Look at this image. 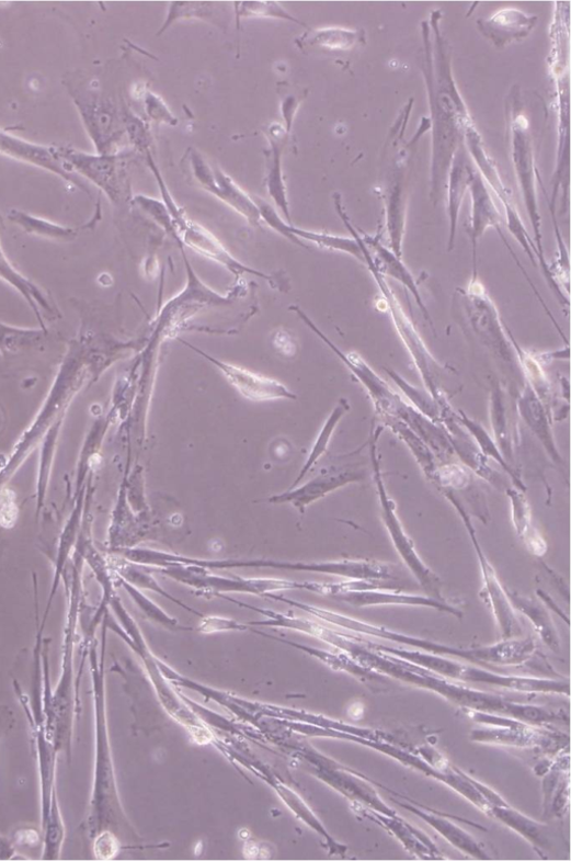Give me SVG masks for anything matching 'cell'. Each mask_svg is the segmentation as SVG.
<instances>
[{
  "instance_id": "cell-28",
  "label": "cell",
  "mask_w": 571,
  "mask_h": 861,
  "mask_svg": "<svg viewBox=\"0 0 571 861\" xmlns=\"http://www.w3.org/2000/svg\"><path fill=\"white\" fill-rule=\"evenodd\" d=\"M292 234L301 241L313 242L322 249L350 254L364 263V254L359 242L354 237H344L327 233L311 231L290 227Z\"/></svg>"
},
{
  "instance_id": "cell-31",
  "label": "cell",
  "mask_w": 571,
  "mask_h": 861,
  "mask_svg": "<svg viewBox=\"0 0 571 861\" xmlns=\"http://www.w3.org/2000/svg\"><path fill=\"white\" fill-rule=\"evenodd\" d=\"M237 23L242 19H275L305 26L276 2H243L235 4Z\"/></svg>"
},
{
  "instance_id": "cell-8",
  "label": "cell",
  "mask_w": 571,
  "mask_h": 861,
  "mask_svg": "<svg viewBox=\"0 0 571 861\" xmlns=\"http://www.w3.org/2000/svg\"><path fill=\"white\" fill-rule=\"evenodd\" d=\"M187 158L193 175L202 189L232 208L250 225L260 226L263 223L256 202L240 189L230 175L219 167H212L195 149L189 150Z\"/></svg>"
},
{
  "instance_id": "cell-6",
  "label": "cell",
  "mask_w": 571,
  "mask_h": 861,
  "mask_svg": "<svg viewBox=\"0 0 571 861\" xmlns=\"http://www.w3.org/2000/svg\"><path fill=\"white\" fill-rule=\"evenodd\" d=\"M351 234L361 245L364 254V263L367 265L374 280L378 284L380 292L384 294V297L389 307V311L395 319L396 327L408 350L410 351V354H412L419 372L422 375L426 389L430 392L435 403L439 401L441 393L437 386V375L442 366L433 359L425 344L421 340V337L418 335L412 324L404 315L403 310H401L395 292H392L385 276L378 273V271L375 269L372 254L362 236L356 231V229H352Z\"/></svg>"
},
{
  "instance_id": "cell-2",
  "label": "cell",
  "mask_w": 571,
  "mask_h": 861,
  "mask_svg": "<svg viewBox=\"0 0 571 861\" xmlns=\"http://www.w3.org/2000/svg\"><path fill=\"white\" fill-rule=\"evenodd\" d=\"M92 692L95 720V767L91 803L82 831L93 841L104 832L110 820V797L112 791V766L107 746L103 665L92 656Z\"/></svg>"
},
{
  "instance_id": "cell-17",
  "label": "cell",
  "mask_w": 571,
  "mask_h": 861,
  "mask_svg": "<svg viewBox=\"0 0 571 861\" xmlns=\"http://www.w3.org/2000/svg\"><path fill=\"white\" fill-rule=\"evenodd\" d=\"M470 195H471V226H470V239L472 245V253H473V268H475V280H477V248L478 241L480 237L486 233V230L490 227L495 228L499 235L502 237L506 248L511 250L510 243H507L503 233H502V218L500 215L499 209L496 208L491 194L487 188V183L482 179L481 174L477 170L471 184H470Z\"/></svg>"
},
{
  "instance_id": "cell-20",
  "label": "cell",
  "mask_w": 571,
  "mask_h": 861,
  "mask_svg": "<svg viewBox=\"0 0 571 861\" xmlns=\"http://www.w3.org/2000/svg\"><path fill=\"white\" fill-rule=\"evenodd\" d=\"M271 149L266 151V189L276 207L283 213L286 222L292 224L290 205L283 174V154L288 136L281 125H272L267 132Z\"/></svg>"
},
{
  "instance_id": "cell-38",
  "label": "cell",
  "mask_w": 571,
  "mask_h": 861,
  "mask_svg": "<svg viewBox=\"0 0 571 861\" xmlns=\"http://www.w3.org/2000/svg\"><path fill=\"white\" fill-rule=\"evenodd\" d=\"M507 495H510L513 503V518L515 522V526L521 536L527 537V540L532 536L529 531L532 529L530 523V512L528 503L523 495L519 494L517 489H510L507 490Z\"/></svg>"
},
{
  "instance_id": "cell-22",
  "label": "cell",
  "mask_w": 571,
  "mask_h": 861,
  "mask_svg": "<svg viewBox=\"0 0 571 861\" xmlns=\"http://www.w3.org/2000/svg\"><path fill=\"white\" fill-rule=\"evenodd\" d=\"M362 238L372 254L374 267L378 273L382 274L384 276H390L402 283L414 296L425 320L432 324L430 314L422 299L419 285L415 282L412 273L402 262V259L397 257L391 250L387 249L386 246L378 240V238L368 235H364Z\"/></svg>"
},
{
  "instance_id": "cell-13",
  "label": "cell",
  "mask_w": 571,
  "mask_h": 861,
  "mask_svg": "<svg viewBox=\"0 0 571 861\" xmlns=\"http://www.w3.org/2000/svg\"><path fill=\"white\" fill-rule=\"evenodd\" d=\"M175 228L180 246L185 245L202 257L220 264L235 277L240 279L244 274H251L272 281L266 274L253 270L235 259L212 231L190 220L186 216L175 224Z\"/></svg>"
},
{
  "instance_id": "cell-18",
  "label": "cell",
  "mask_w": 571,
  "mask_h": 861,
  "mask_svg": "<svg viewBox=\"0 0 571 861\" xmlns=\"http://www.w3.org/2000/svg\"><path fill=\"white\" fill-rule=\"evenodd\" d=\"M538 18L516 9L499 11L487 20H479L480 33L498 49L527 38L537 24Z\"/></svg>"
},
{
  "instance_id": "cell-36",
  "label": "cell",
  "mask_w": 571,
  "mask_h": 861,
  "mask_svg": "<svg viewBox=\"0 0 571 861\" xmlns=\"http://www.w3.org/2000/svg\"><path fill=\"white\" fill-rule=\"evenodd\" d=\"M13 723L14 715L12 711L8 706L0 704V741L11 730ZM19 857L15 843L0 834V860H14Z\"/></svg>"
},
{
  "instance_id": "cell-15",
  "label": "cell",
  "mask_w": 571,
  "mask_h": 861,
  "mask_svg": "<svg viewBox=\"0 0 571 861\" xmlns=\"http://www.w3.org/2000/svg\"><path fill=\"white\" fill-rule=\"evenodd\" d=\"M446 495L448 499L453 502L455 508L458 510L460 517L462 518L464 523L468 529L472 544L476 548L478 560L483 576L482 592L488 598L490 604L492 605L493 612L502 628L503 635L511 636L514 632L516 618H515L514 610L512 608V602L510 600V597H507V592L502 588L493 568L487 560L484 553L481 550L480 543L477 539V535L475 533L476 532L475 528L472 526L471 520L468 517L466 510L462 508L461 503L454 498L453 494H449V491H447Z\"/></svg>"
},
{
  "instance_id": "cell-40",
  "label": "cell",
  "mask_w": 571,
  "mask_h": 861,
  "mask_svg": "<svg viewBox=\"0 0 571 861\" xmlns=\"http://www.w3.org/2000/svg\"><path fill=\"white\" fill-rule=\"evenodd\" d=\"M389 375L392 379L403 389L407 395L412 398V400L418 405V407L424 411L427 416L433 418L437 413V408L435 401H429L424 396H422L419 392H415L412 387L408 385L401 377H399L396 373L388 371Z\"/></svg>"
},
{
  "instance_id": "cell-37",
  "label": "cell",
  "mask_w": 571,
  "mask_h": 861,
  "mask_svg": "<svg viewBox=\"0 0 571 861\" xmlns=\"http://www.w3.org/2000/svg\"><path fill=\"white\" fill-rule=\"evenodd\" d=\"M253 201L256 202L261 212L262 220L265 224H267L271 228L275 229L277 233L283 235L290 241L299 246H304V248H307V246L301 240H299L292 234L290 227L293 225H289L287 222L283 220L279 214L277 213V211L275 209V207H273L270 203L265 202L262 199L253 197Z\"/></svg>"
},
{
  "instance_id": "cell-41",
  "label": "cell",
  "mask_w": 571,
  "mask_h": 861,
  "mask_svg": "<svg viewBox=\"0 0 571 861\" xmlns=\"http://www.w3.org/2000/svg\"><path fill=\"white\" fill-rule=\"evenodd\" d=\"M247 627L232 620L221 618H207L204 619L199 626V632L204 634H215L231 631H244Z\"/></svg>"
},
{
  "instance_id": "cell-33",
  "label": "cell",
  "mask_w": 571,
  "mask_h": 861,
  "mask_svg": "<svg viewBox=\"0 0 571 861\" xmlns=\"http://www.w3.org/2000/svg\"><path fill=\"white\" fill-rule=\"evenodd\" d=\"M215 4L209 3H172L169 7L168 16L160 29L158 35L164 33L173 23L179 20L213 18Z\"/></svg>"
},
{
  "instance_id": "cell-35",
  "label": "cell",
  "mask_w": 571,
  "mask_h": 861,
  "mask_svg": "<svg viewBox=\"0 0 571 861\" xmlns=\"http://www.w3.org/2000/svg\"><path fill=\"white\" fill-rule=\"evenodd\" d=\"M126 591L134 598L137 604L144 610L147 616L169 628H180L175 620L171 619L159 605H157L150 598L145 596L138 588L129 582L123 581Z\"/></svg>"
},
{
  "instance_id": "cell-24",
  "label": "cell",
  "mask_w": 571,
  "mask_h": 861,
  "mask_svg": "<svg viewBox=\"0 0 571 861\" xmlns=\"http://www.w3.org/2000/svg\"><path fill=\"white\" fill-rule=\"evenodd\" d=\"M519 412L546 449L548 455L557 463H561V456L556 448L550 424V416L544 404L538 398L533 388L527 385L518 400Z\"/></svg>"
},
{
  "instance_id": "cell-39",
  "label": "cell",
  "mask_w": 571,
  "mask_h": 861,
  "mask_svg": "<svg viewBox=\"0 0 571 861\" xmlns=\"http://www.w3.org/2000/svg\"><path fill=\"white\" fill-rule=\"evenodd\" d=\"M147 115L157 123L176 126L178 118L172 114L165 102L157 94L148 91L145 98Z\"/></svg>"
},
{
  "instance_id": "cell-9",
  "label": "cell",
  "mask_w": 571,
  "mask_h": 861,
  "mask_svg": "<svg viewBox=\"0 0 571 861\" xmlns=\"http://www.w3.org/2000/svg\"><path fill=\"white\" fill-rule=\"evenodd\" d=\"M466 150L471 155L476 162L479 173L484 182L489 184L492 192L496 195L502 203L507 228L512 235L521 242L523 249L526 250L532 243L527 228L514 205L510 191L505 188L498 168L492 158L487 154L482 146V140L475 126L469 127L465 134Z\"/></svg>"
},
{
  "instance_id": "cell-27",
  "label": "cell",
  "mask_w": 571,
  "mask_h": 861,
  "mask_svg": "<svg viewBox=\"0 0 571 861\" xmlns=\"http://www.w3.org/2000/svg\"><path fill=\"white\" fill-rule=\"evenodd\" d=\"M490 418L493 428L495 444L506 463L513 460V444L507 424L504 396L499 385H493L490 396Z\"/></svg>"
},
{
  "instance_id": "cell-42",
  "label": "cell",
  "mask_w": 571,
  "mask_h": 861,
  "mask_svg": "<svg viewBox=\"0 0 571 861\" xmlns=\"http://www.w3.org/2000/svg\"><path fill=\"white\" fill-rule=\"evenodd\" d=\"M301 101L302 98L294 93L285 95L282 100L281 111L285 122L284 129L288 138L290 136L294 125V120Z\"/></svg>"
},
{
  "instance_id": "cell-23",
  "label": "cell",
  "mask_w": 571,
  "mask_h": 861,
  "mask_svg": "<svg viewBox=\"0 0 571 861\" xmlns=\"http://www.w3.org/2000/svg\"><path fill=\"white\" fill-rule=\"evenodd\" d=\"M334 597L356 607H369L378 604L421 605L435 608L441 611H447L456 614V616H460V611L456 607L448 604L446 601H441V599L400 593L397 591H391L390 589L350 591L336 594Z\"/></svg>"
},
{
  "instance_id": "cell-14",
  "label": "cell",
  "mask_w": 571,
  "mask_h": 861,
  "mask_svg": "<svg viewBox=\"0 0 571 861\" xmlns=\"http://www.w3.org/2000/svg\"><path fill=\"white\" fill-rule=\"evenodd\" d=\"M364 478V473L350 467L332 466L301 486L284 491L283 495L267 500L271 505H292L301 514L311 503L319 501L331 491Z\"/></svg>"
},
{
  "instance_id": "cell-25",
  "label": "cell",
  "mask_w": 571,
  "mask_h": 861,
  "mask_svg": "<svg viewBox=\"0 0 571 861\" xmlns=\"http://www.w3.org/2000/svg\"><path fill=\"white\" fill-rule=\"evenodd\" d=\"M366 42L363 30L319 29L308 30L296 39L298 48L349 50Z\"/></svg>"
},
{
  "instance_id": "cell-7",
  "label": "cell",
  "mask_w": 571,
  "mask_h": 861,
  "mask_svg": "<svg viewBox=\"0 0 571 861\" xmlns=\"http://www.w3.org/2000/svg\"><path fill=\"white\" fill-rule=\"evenodd\" d=\"M375 443L376 441L372 444L370 448V460L374 469V479L378 490L380 508H382V516L386 522L385 524L397 551L399 552L400 557L421 584L422 588L426 592L432 593L434 598L442 599L439 579L420 559L413 543L406 534L400 520L397 517L395 503L388 496V491L382 479V473H380L379 469Z\"/></svg>"
},
{
  "instance_id": "cell-26",
  "label": "cell",
  "mask_w": 571,
  "mask_h": 861,
  "mask_svg": "<svg viewBox=\"0 0 571 861\" xmlns=\"http://www.w3.org/2000/svg\"><path fill=\"white\" fill-rule=\"evenodd\" d=\"M350 404L346 399H341L338 403L336 407L333 409L332 413L326 421L319 437H317L302 468L300 469L297 478L292 484L289 489L297 487L309 473V471L315 466V464L319 462L320 458L327 453L338 424L346 415V412L350 411Z\"/></svg>"
},
{
  "instance_id": "cell-29",
  "label": "cell",
  "mask_w": 571,
  "mask_h": 861,
  "mask_svg": "<svg viewBox=\"0 0 571 861\" xmlns=\"http://www.w3.org/2000/svg\"><path fill=\"white\" fill-rule=\"evenodd\" d=\"M119 574L123 576V578L125 579L126 582H129L134 587H136L138 589L142 588V589H146V590H151L153 592H157L158 594H161L162 597L168 598L169 600L173 601L174 603H176L178 605L182 607L183 609H185V610H187L190 612H194L196 614H199L193 608H189L187 605H185L184 603L179 601L176 598H174L171 594H169L158 584V581L155 579V577L150 574V569L149 568H147L145 566H141V565H138V564H135V563L129 562V560L128 562L124 560L121 564Z\"/></svg>"
},
{
  "instance_id": "cell-32",
  "label": "cell",
  "mask_w": 571,
  "mask_h": 861,
  "mask_svg": "<svg viewBox=\"0 0 571 861\" xmlns=\"http://www.w3.org/2000/svg\"><path fill=\"white\" fill-rule=\"evenodd\" d=\"M507 597H510L513 605L523 611L533 621L544 639L555 645V630L545 609L534 600L516 593L507 592Z\"/></svg>"
},
{
  "instance_id": "cell-16",
  "label": "cell",
  "mask_w": 571,
  "mask_h": 861,
  "mask_svg": "<svg viewBox=\"0 0 571 861\" xmlns=\"http://www.w3.org/2000/svg\"><path fill=\"white\" fill-rule=\"evenodd\" d=\"M57 158L70 162L79 172L96 184L113 201L122 196V181L115 155H88L70 149H59Z\"/></svg>"
},
{
  "instance_id": "cell-21",
  "label": "cell",
  "mask_w": 571,
  "mask_h": 861,
  "mask_svg": "<svg viewBox=\"0 0 571 861\" xmlns=\"http://www.w3.org/2000/svg\"><path fill=\"white\" fill-rule=\"evenodd\" d=\"M466 147L461 146L456 152L448 174V213L450 219V236L448 251L453 252L456 245V236L462 203L470 189L472 178L476 173L473 165L466 154Z\"/></svg>"
},
{
  "instance_id": "cell-3",
  "label": "cell",
  "mask_w": 571,
  "mask_h": 861,
  "mask_svg": "<svg viewBox=\"0 0 571 861\" xmlns=\"http://www.w3.org/2000/svg\"><path fill=\"white\" fill-rule=\"evenodd\" d=\"M519 93L513 91L511 94V102L507 103V112H510L511 135H512V154L514 167L519 182V188L523 199L529 215L530 224L535 235V245L538 251L539 265L543 268L547 281L553 290L563 297L555 283L550 269L547 267L543 248V234H541V216L538 206L537 191H536V155L532 134L528 127V121L521 112Z\"/></svg>"
},
{
  "instance_id": "cell-11",
  "label": "cell",
  "mask_w": 571,
  "mask_h": 861,
  "mask_svg": "<svg viewBox=\"0 0 571 861\" xmlns=\"http://www.w3.org/2000/svg\"><path fill=\"white\" fill-rule=\"evenodd\" d=\"M471 285L473 287L466 293V310L473 330L494 353L514 364L515 354L510 340L502 331L495 306L477 280H473Z\"/></svg>"
},
{
  "instance_id": "cell-1",
  "label": "cell",
  "mask_w": 571,
  "mask_h": 861,
  "mask_svg": "<svg viewBox=\"0 0 571 861\" xmlns=\"http://www.w3.org/2000/svg\"><path fill=\"white\" fill-rule=\"evenodd\" d=\"M441 14L432 13L431 21L422 24L424 42L423 75L431 105L433 131L432 192L437 203L444 189L453 159L465 145L466 131L473 121L461 98L453 75L448 42L439 31Z\"/></svg>"
},
{
  "instance_id": "cell-10",
  "label": "cell",
  "mask_w": 571,
  "mask_h": 861,
  "mask_svg": "<svg viewBox=\"0 0 571 861\" xmlns=\"http://www.w3.org/2000/svg\"><path fill=\"white\" fill-rule=\"evenodd\" d=\"M182 344H185L190 349L197 352L204 359L213 363L218 371L224 375V377L230 383V385L245 399L250 401L263 403V401H272V400H279V399H288V400H296L297 396L290 392L286 386L282 383L267 378L250 371L247 369L238 366L236 364H231L225 362L220 359H217L204 350L187 343L186 341H182Z\"/></svg>"
},
{
  "instance_id": "cell-34",
  "label": "cell",
  "mask_w": 571,
  "mask_h": 861,
  "mask_svg": "<svg viewBox=\"0 0 571 861\" xmlns=\"http://www.w3.org/2000/svg\"><path fill=\"white\" fill-rule=\"evenodd\" d=\"M135 203L179 242L173 217L163 202L138 195L135 197Z\"/></svg>"
},
{
  "instance_id": "cell-12",
  "label": "cell",
  "mask_w": 571,
  "mask_h": 861,
  "mask_svg": "<svg viewBox=\"0 0 571 861\" xmlns=\"http://www.w3.org/2000/svg\"><path fill=\"white\" fill-rule=\"evenodd\" d=\"M30 723L33 747L39 779L41 826L48 817L52 804L58 802L56 771L58 751L49 739L43 717L33 716L27 706L22 705Z\"/></svg>"
},
{
  "instance_id": "cell-5",
  "label": "cell",
  "mask_w": 571,
  "mask_h": 861,
  "mask_svg": "<svg viewBox=\"0 0 571 861\" xmlns=\"http://www.w3.org/2000/svg\"><path fill=\"white\" fill-rule=\"evenodd\" d=\"M411 107L408 106L406 115L398 120L397 126L389 137L388 146L392 148L390 170L386 183V215L387 228L391 243V251L402 259V243L406 231L410 154L409 147H403V135L407 127Z\"/></svg>"
},
{
  "instance_id": "cell-30",
  "label": "cell",
  "mask_w": 571,
  "mask_h": 861,
  "mask_svg": "<svg viewBox=\"0 0 571 861\" xmlns=\"http://www.w3.org/2000/svg\"><path fill=\"white\" fill-rule=\"evenodd\" d=\"M457 417L458 420L469 430L470 434L473 437L479 448L481 449L483 455L489 456L499 463L503 469L512 475L517 486H521V488L525 490V485L521 482L519 478H517L516 474L512 471L511 465L505 462L495 442L491 440L490 435L486 432V429L480 423L469 418L461 410Z\"/></svg>"
},
{
  "instance_id": "cell-19",
  "label": "cell",
  "mask_w": 571,
  "mask_h": 861,
  "mask_svg": "<svg viewBox=\"0 0 571 861\" xmlns=\"http://www.w3.org/2000/svg\"><path fill=\"white\" fill-rule=\"evenodd\" d=\"M73 98L100 155H112L110 150L118 136L114 129L113 107L95 95H83L79 91L73 93Z\"/></svg>"
},
{
  "instance_id": "cell-4",
  "label": "cell",
  "mask_w": 571,
  "mask_h": 861,
  "mask_svg": "<svg viewBox=\"0 0 571 861\" xmlns=\"http://www.w3.org/2000/svg\"><path fill=\"white\" fill-rule=\"evenodd\" d=\"M150 569V568H149ZM159 573L179 584L192 587L196 592L205 596H219L225 593H249L266 596L281 591L307 590L315 592L317 582H296L282 579H245L241 577H221L212 574V570L194 565H169L163 568L150 569Z\"/></svg>"
}]
</instances>
